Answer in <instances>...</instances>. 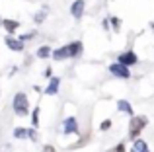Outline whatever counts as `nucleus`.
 I'll use <instances>...</instances> for the list:
<instances>
[{"label":"nucleus","mask_w":154,"mask_h":152,"mask_svg":"<svg viewBox=\"0 0 154 152\" xmlns=\"http://www.w3.org/2000/svg\"><path fill=\"white\" fill-rule=\"evenodd\" d=\"M35 57H37V59H49V57H53L51 45H41L37 51H35Z\"/></svg>","instance_id":"12"},{"label":"nucleus","mask_w":154,"mask_h":152,"mask_svg":"<svg viewBox=\"0 0 154 152\" xmlns=\"http://www.w3.org/2000/svg\"><path fill=\"white\" fill-rule=\"evenodd\" d=\"M27 138H29V141H37V138H39V135H37V129H29V137H27Z\"/></svg>","instance_id":"19"},{"label":"nucleus","mask_w":154,"mask_h":152,"mask_svg":"<svg viewBox=\"0 0 154 152\" xmlns=\"http://www.w3.org/2000/svg\"><path fill=\"white\" fill-rule=\"evenodd\" d=\"M146 125H148L146 115H133L131 121H129V131H127L129 141H137V138L140 137V133L146 129Z\"/></svg>","instance_id":"1"},{"label":"nucleus","mask_w":154,"mask_h":152,"mask_svg":"<svg viewBox=\"0 0 154 152\" xmlns=\"http://www.w3.org/2000/svg\"><path fill=\"white\" fill-rule=\"evenodd\" d=\"M109 152H127V148H125V142H119L115 148H111Z\"/></svg>","instance_id":"18"},{"label":"nucleus","mask_w":154,"mask_h":152,"mask_svg":"<svg viewBox=\"0 0 154 152\" xmlns=\"http://www.w3.org/2000/svg\"><path fill=\"white\" fill-rule=\"evenodd\" d=\"M43 152H57V150H55L53 144H45V146H43Z\"/></svg>","instance_id":"22"},{"label":"nucleus","mask_w":154,"mask_h":152,"mask_svg":"<svg viewBox=\"0 0 154 152\" xmlns=\"http://www.w3.org/2000/svg\"><path fill=\"white\" fill-rule=\"evenodd\" d=\"M47 12H49V8L43 6L41 10H39L37 14L33 16V22H35V23H43V22H45V18H47Z\"/></svg>","instance_id":"14"},{"label":"nucleus","mask_w":154,"mask_h":152,"mask_svg":"<svg viewBox=\"0 0 154 152\" xmlns=\"http://www.w3.org/2000/svg\"><path fill=\"white\" fill-rule=\"evenodd\" d=\"M117 109H119L121 113H127V115L133 117V105H131V102H127V99H119V102H117Z\"/></svg>","instance_id":"13"},{"label":"nucleus","mask_w":154,"mask_h":152,"mask_svg":"<svg viewBox=\"0 0 154 152\" xmlns=\"http://www.w3.org/2000/svg\"><path fill=\"white\" fill-rule=\"evenodd\" d=\"M31 125H33V129L39 127V107H35L33 113H31Z\"/></svg>","instance_id":"16"},{"label":"nucleus","mask_w":154,"mask_h":152,"mask_svg":"<svg viewBox=\"0 0 154 152\" xmlns=\"http://www.w3.org/2000/svg\"><path fill=\"white\" fill-rule=\"evenodd\" d=\"M78 119L76 117H64V121H63V133L64 135H76L78 133Z\"/></svg>","instance_id":"6"},{"label":"nucleus","mask_w":154,"mask_h":152,"mask_svg":"<svg viewBox=\"0 0 154 152\" xmlns=\"http://www.w3.org/2000/svg\"><path fill=\"white\" fill-rule=\"evenodd\" d=\"M53 59H55V61H66V59H72L70 47L63 45V47H59V49H55L53 51Z\"/></svg>","instance_id":"8"},{"label":"nucleus","mask_w":154,"mask_h":152,"mask_svg":"<svg viewBox=\"0 0 154 152\" xmlns=\"http://www.w3.org/2000/svg\"><path fill=\"white\" fill-rule=\"evenodd\" d=\"M103 29L109 31V20H103Z\"/></svg>","instance_id":"23"},{"label":"nucleus","mask_w":154,"mask_h":152,"mask_svg":"<svg viewBox=\"0 0 154 152\" xmlns=\"http://www.w3.org/2000/svg\"><path fill=\"white\" fill-rule=\"evenodd\" d=\"M117 62H121V65H125V66H135L137 62H139V57H137V53L135 51H123V53L117 57Z\"/></svg>","instance_id":"4"},{"label":"nucleus","mask_w":154,"mask_h":152,"mask_svg":"<svg viewBox=\"0 0 154 152\" xmlns=\"http://www.w3.org/2000/svg\"><path fill=\"white\" fill-rule=\"evenodd\" d=\"M43 76H45L47 80H51V78H53V68H51V66H47V68H45V72H43Z\"/></svg>","instance_id":"20"},{"label":"nucleus","mask_w":154,"mask_h":152,"mask_svg":"<svg viewBox=\"0 0 154 152\" xmlns=\"http://www.w3.org/2000/svg\"><path fill=\"white\" fill-rule=\"evenodd\" d=\"M84 10H86V2L84 0H74L72 2V6H70V14H72V18L74 20H80L84 16Z\"/></svg>","instance_id":"7"},{"label":"nucleus","mask_w":154,"mask_h":152,"mask_svg":"<svg viewBox=\"0 0 154 152\" xmlns=\"http://www.w3.org/2000/svg\"><path fill=\"white\" fill-rule=\"evenodd\" d=\"M0 26H2V18H0Z\"/></svg>","instance_id":"25"},{"label":"nucleus","mask_w":154,"mask_h":152,"mask_svg":"<svg viewBox=\"0 0 154 152\" xmlns=\"http://www.w3.org/2000/svg\"><path fill=\"white\" fill-rule=\"evenodd\" d=\"M12 109L18 117H26L29 115V99L23 92H16L14 98H12Z\"/></svg>","instance_id":"2"},{"label":"nucleus","mask_w":154,"mask_h":152,"mask_svg":"<svg viewBox=\"0 0 154 152\" xmlns=\"http://www.w3.org/2000/svg\"><path fill=\"white\" fill-rule=\"evenodd\" d=\"M111 125H113V121H111V119H103V121H102V125H100V131H103V133H105V131H109V129H111Z\"/></svg>","instance_id":"17"},{"label":"nucleus","mask_w":154,"mask_h":152,"mask_svg":"<svg viewBox=\"0 0 154 152\" xmlns=\"http://www.w3.org/2000/svg\"><path fill=\"white\" fill-rule=\"evenodd\" d=\"M27 137H29V129H23V127L14 129V138H27Z\"/></svg>","instance_id":"15"},{"label":"nucleus","mask_w":154,"mask_h":152,"mask_svg":"<svg viewBox=\"0 0 154 152\" xmlns=\"http://www.w3.org/2000/svg\"><path fill=\"white\" fill-rule=\"evenodd\" d=\"M109 72H111V76H115V78H119V80H129L131 78L129 66L121 65V62H111V65H109Z\"/></svg>","instance_id":"3"},{"label":"nucleus","mask_w":154,"mask_h":152,"mask_svg":"<svg viewBox=\"0 0 154 152\" xmlns=\"http://www.w3.org/2000/svg\"><path fill=\"white\" fill-rule=\"evenodd\" d=\"M4 43H6V47L10 51H14V53H22L23 49H26V45H23V41L20 37H14V35H6V39H4Z\"/></svg>","instance_id":"5"},{"label":"nucleus","mask_w":154,"mask_h":152,"mask_svg":"<svg viewBox=\"0 0 154 152\" xmlns=\"http://www.w3.org/2000/svg\"><path fill=\"white\" fill-rule=\"evenodd\" d=\"M129 152H150V148H148V144L143 138H137V141H133V146Z\"/></svg>","instance_id":"11"},{"label":"nucleus","mask_w":154,"mask_h":152,"mask_svg":"<svg viewBox=\"0 0 154 152\" xmlns=\"http://www.w3.org/2000/svg\"><path fill=\"white\" fill-rule=\"evenodd\" d=\"M2 27L8 31V35H14L20 29V22L18 20H10V18H2Z\"/></svg>","instance_id":"9"},{"label":"nucleus","mask_w":154,"mask_h":152,"mask_svg":"<svg viewBox=\"0 0 154 152\" xmlns=\"http://www.w3.org/2000/svg\"><path fill=\"white\" fill-rule=\"evenodd\" d=\"M150 27H152V29H154V20H152V22H150Z\"/></svg>","instance_id":"24"},{"label":"nucleus","mask_w":154,"mask_h":152,"mask_svg":"<svg viewBox=\"0 0 154 152\" xmlns=\"http://www.w3.org/2000/svg\"><path fill=\"white\" fill-rule=\"evenodd\" d=\"M109 22H111V23H113V27H115V29H119V26H121V22H119V20H117V18H109Z\"/></svg>","instance_id":"21"},{"label":"nucleus","mask_w":154,"mask_h":152,"mask_svg":"<svg viewBox=\"0 0 154 152\" xmlns=\"http://www.w3.org/2000/svg\"><path fill=\"white\" fill-rule=\"evenodd\" d=\"M59 86H60V78L53 76V78L49 80V84H47V88L43 90V94H47V96H57V94H59Z\"/></svg>","instance_id":"10"}]
</instances>
